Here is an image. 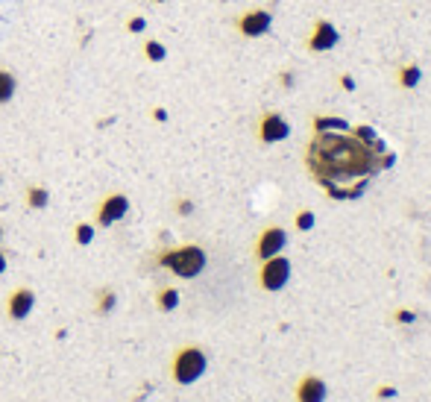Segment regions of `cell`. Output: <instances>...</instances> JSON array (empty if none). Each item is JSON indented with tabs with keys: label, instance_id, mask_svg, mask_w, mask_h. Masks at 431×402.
I'll list each match as a JSON object with an SVG mask.
<instances>
[{
	"label": "cell",
	"instance_id": "cell-21",
	"mask_svg": "<svg viewBox=\"0 0 431 402\" xmlns=\"http://www.w3.org/2000/svg\"><path fill=\"white\" fill-rule=\"evenodd\" d=\"M314 223H317V217H314V212H311V209L296 212V217H294V226H296L300 232H311V230H314Z\"/></svg>",
	"mask_w": 431,
	"mask_h": 402
},
{
	"label": "cell",
	"instance_id": "cell-5",
	"mask_svg": "<svg viewBox=\"0 0 431 402\" xmlns=\"http://www.w3.org/2000/svg\"><path fill=\"white\" fill-rule=\"evenodd\" d=\"M129 212V197L126 194H106V197L100 200V205H97L94 212V226H115L126 217Z\"/></svg>",
	"mask_w": 431,
	"mask_h": 402
},
{
	"label": "cell",
	"instance_id": "cell-12",
	"mask_svg": "<svg viewBox=\"0 0 431 402\" xmlns=\"http://www.w3.org/2000/svg\"><path fill=\"white\" fill-rule=\"evenodd\" d=\"M311 129L314 135L317 133H349V121L346 118H338V115H314L311 118Z\"/></svg>",
	"mask_w": 431,
	"mask_h": 402
},
{
	"label": "cell",
	"instance_id": "cell-19",
	"mask_svg": "<svg viewBox=\"0 0 431 402\" xmlns=\"http://www.w3.org/2000/svg\"><path fill=\"white\" fill-rule=\"evenodd\" d=\"M176 306H179V291L176 288H162L156 294V309L159 311H173Z\"/></svg>",
	"mask_w": 431,
	"mask_h": 402
},
{
	"label": "cell",
	"instance_id": "cell-7",
	"mask_svg": "<svg viewBox=\"0 0 431 402\" xmlns=\"http://www.w3.org/2000/svg\"><path fill=\"white\" fill-rule=\"evenodd\" d=\"M235 27H238L241 36L261 38V36H267L270 27H273V12H267V9H250V12L238 15Z\"/></svg>",
	"mask_w": 431,
	"mask_h": 402
},
{
	"label": "cell",
	"instance_id": "cell-30",
	"mask_svg": "<svg viewBox=\"0 0 431 402\" xmlns=\"http://www.w3.org/2000/svg\"><path fill=\"white\" fill-rule=\"evenodd\" d=\"M0 241H3V226H0Z\"/></svg>",
	"mask_w": 431,
	"mask_h": 402
},
{
	"label": "cell",
	"instance_id": "cell-4",
	"mask_svg": "<svg viewBox=\"0 0 431 402\" xmlns=\"http://www.w3.org/2000/svg\"><path fill=\"white\" fill-rule=\"evenodd\" d=\"M287 282H291V262L279 253L267 258V262H261V270H258V285L264 291H270V294H276V291H282Z\"/></svg>",
	"mask_w": 431,
	"mask_h": 402
},
{
	"label": "cell",
	"instance_id": "cell-27",
	"mask_svg": "<svg viewBox=\"0 0 431 402\" xmlns=\"http://www.w3.org/2000/svg\"><path fill=\"white\" fill-rule=\"evenodd\" d=\"M375 397H379V399H393V397H396V388H393V385H379Z\"/></svg>",
	"mask_w": 431,
	"mask_h": 402
},
{
	"label": "cell",
	"instance_id": "cell-26",
	"mask_svg": "<svg viewBox=\"0 0 431 402\" xmlns=\"http://www.w3.org/2000/svg\"><path fill=\"white\" fill-rule=\"evenodd\" d=\"M279 82H282V89H294L296 74H294V71H282V74H279Z\"/></svg>",
	"mask_w": 431,
	"mask_h": 402
},
{
	"label": "cell",
	"instance_id": "cell-9",
	"mask_svg": "<svg viewBox=\"0 0 431 402\" xmlns=\"http://www.w3.org/2000/svg\"><path fill=\"white\" fill-rule=\"evenodd\" d=\"M285 247H287V232L282 226H267V230H261L258 241H256V258L258 262H267V258L279 256Z\"/></svg>",
	"mask_w": 431,
	"mask_h": 402
},
{
	"label": "cell",
	"instance_id": "cell-6",
	"mask_svg": "<svg viewBox=\"0 0 431 402\" xmlns=\"http://www.w3.org/2000/svg\"><path fill=\"white\" fill-rule=\"evenodd\" d=\"M291 138V124L279 112H264L258 121V141L261 144H279V141Z\"/></svg>",
	"mask_w": 431,
	"mask_h": 402
},
{
	"label": "cell",
	"instance_id": "cell-23",
	"mask_svg": "<svg viewBox=\"0 0 431 402\" xmlns=\"http://www.w3.org/2000/svg\"><path fill=\"white\" fill-rule=\"evenodd\" d=\"M191 212H194V203L188 200V197H179V200H176V214H179V217H188Z\"/></svg>",
	"mask_w": 431,
	"mask_h": 402
},
{
	"label": "cell",
	"instance_id": "cell-31",
	"mask_svg": "<svg viewBox=\"0 0 431 402\" xmlns=\"http://www.w3.org/2000/svg\"><path fill=\"white\" fill-rule=\"evenodd\" d=\"M153 3H164V0H153Z\"/></svg>",
	"mask_w": 431,
	"mask_h": 402
},
{
	"label": "cell",
	"instance_id": "cell-16",
	"mask_svg": "<svg viewBox=\"0 0 431 402\" xmlns=\"http://www.w3.org/2000/svg\"><path fill=\"white\" fill-rule=\"evenodd\" d=\"M24 203L30 205V209H36V212L47 209V203H50V191L44 188V186H30V188L24 191Z\"/></svg>",
	"mask_w": 431,
	"mask_h": 402
},
{
	"label": "cell",
	"instance_id": "cell-1",
	"mask_svg": "<svg viewBox=\"0 0 431 402\" xmlns=\"http://www.w3.org/2000/svg\"><path fill=\"white\" fill-rule=\"evenodd\" d=\"M305 165L331 200H358L375 173L396 165V153H375L352 133H317L308 144Z\"/></svg>",
	"mask_w": 431,
	"mask_h": 402
},
{
	"label": "cell",
	"instance_id": "cell-2",
	"mask_svg": "<svg viewBox=\"0 0 431 402\" xmlns=\"http://www.w3.org/2000/svg\"><path fill=\"white\" fill-rule=\"evenodd\" d=\"M206 249L200 244H182L170 249H159L156 253V267L170 270L179 279H197L206 270Z\"/></svg>",
	"mask_w": 431,
	"mask_h": 402
},
{
	"label": "cell",
	"instance_id": "cell-14",
	"mask_svg": "<svg viewBox=\"0 0 431 402\" xmlns=\"http://www.w3.org/2000/svg\"><path fill=\"white\" fill-rule=\"evenodd\" d=\"M419 80H423V68H419L417 62L402 65L399 74H396V82H399V89H417Z\"/></svg>",
	"mask_w": 431,
	"mask_h": 402
},
{
	"label": "cell",
	"instance_id": "cell-20",
	"mask_svg": "<svg viewBox=\"0 0 431 402\" xmlns=\"http://www.w3.org/2000/svg\"><path fill=\"white\" fill-rule=\"evenodd\" d=\"M94 235H97V226L94 223H76L74 226V244L76 247H88L94 241Z\"/></svg>",
	"mask_w": 431,
	"mask_h": 402
},
{
	"label": "cell",
	"instance_id": "cell-8",
	"mask_svg": "<svg viewBox=\"0 0 431 402\" xmlns=\"http://www.w3.org/2000/svg\"><path fill=\"white\" fill-rule=\"evenodd\" d=\"M338 45H340V30L331 24V21L320 18L314 24V30H311V36H308V50L311 53H329Z\"/></svg>",
	"mask_w": 431,
	"mask_h": 402
},
{
	"label": "cell",
	"instance_id": "cell-10",
	"mask_svg": "<svg viewBox=\"0 0 431 402\" xmlns=\"http://www.w3.org/2000/svg\"><path fill=\"white\" fill-rule=\"evenodd\" d=\"M32 306H36V294H32V288H15L9 291L6 297V317L9 320H27L32 314Z\"/></svg>",
	"mask_w": 431,
	"mask_h": 402
},
{
	"label": "cell",
	"instance_id": "cell-24",
	"mask_svg": "<svg viewBox=\"0 0 431 402\" xmlns=\"http://www.w3.org/2000/svg\"><path fill=\"white\" fill-rule=\"evenodd\" d=\"M340 89H344V91H355L358 89V85H355V77H352V74H340Z\"/></svg>",
	"mask_w": 431,
	"mask_h": 402
},
{
	"label": "cell",
	"instance_id": "cell-15",
	"mask_svg": "<svg viewBox=\"0 0 431 402\" xmlns=\"http://www.w3.org/2000/svg\"><path fill=\"white\" fill-rule=\"evenodd\" d=\"M118 306V294L112 288H100L97 291V297H94V314L97 317H106V314H112Z\"/></svg>",
	"mask_w": 431,
	"mask_h": 402
},
{
	"label": "cell",
	"instance_id": "cell-28",
	"mask_svg": "<svg viewBox=\"0 0 431 402\" xmlns=\"http://www.w3.org/2000/svg\"><path fill=\"white\" fill-rule=\"evenodd\" d=\"M153 118H156L159 124H164V121H168V112H164L162 106H156V109H153Z\"/></svg>",
	"mask_w": 431,
	"mask_h": 402
},
{
	"label": "cell",
	"instance_id": "cell-25",
	"mask_svg": "<svg viewBox=\"0 0 431 402\" xmlns=\"http://www.w3.org/2000/svg\"><path fill=\"white\" fill-rule=\"evenodd\" d=\"M414 320H417V314L411 309H399V311H396V323H405L408 326V323H414Z\"/></svg>",
	"mask_w": 431,
	"mask_h": 402
},
{
	"label": "cell",
	"instance_id": "cell-22",
	"mask_svg": "<svg viewBox=\"0 0 431 402\" xmlns=\"http://www.w3.org/2000/svg\"><path fill=\"white\" fill-rule=\"evenodd\" d=\"M144 30H147V18L144 15H132L126 21V32H132V36H138V32H144Z\"/></svg>",
	"mask_w": 431,
	"mask_h": 402
},
{
	"label": "cell",
	"instance_id": "cell-17",
	"mask_svg": "<svg viewBox=\"0 0 431 402\" xmlns=\"http://www.w3.org/2000/svg\"><path fill=\"white\" fill-rule=\"evenodd\" d=\"M15 91H18L15 74H12V71H6V68H0V106H6L9 100H12Z\"/></svg>",
	"mask_w": 431,
	"mask_h": 402
},
{
	"label": "cell",
	"instance_id": "cell-13",
	"mask_svg": "<svg viewBox=\"0 0 431 402\" xmlns=\"http://www.w3.org/2000/svg\"><path fill=\"white\" fill-rule=\"evenodd\" d=\"M349 133L355 135V138L361 141V144H367L370 150H375V153H388V147H384V141H382V135H379V129H375V126L358 124V126H352Z\"/></svg>",
	"mask_w": 431,
	"mask_h": 402
},
{
	"label": "cell",
	"instance_id": "cell-3",
	"mask_svg": "<svg viewBox=\"0 0 431 402\" xmlns=\"http://www.w3.org/2000/svg\"><path fill=\"white\" fill-rule=\"evenodd\" d=\"M208 367V358L200 346L188 344V346H179L170 358V379L176 385H194L197 379H203Z\"/></svg>",
	"mask_w": 431,
	"mask_h": 402
},
{
	"label": "cell",
	"instance_id": "cell-18",
	"mask_svg": "<svg viewBox=\"0 0 431 402\" xmlns=\"http://www.w3.org/2000/svg\"><path fill=\"white\" fill-rule=\"evenodd\" d=\"M144 59H147V62H153V65H159V62H164V59H168V47H164L159 38H150V41H144Z\"/></svg>",
	"mask_w": 431,
	"mask_h": 402
},
{
	"label": "cell",
	"instance_id": "cell-11",
	"mask_svg": "<svg viewBox=\"0 0 431 402\" xmlns=\"http://www.w3.org/2000/svg\"><path fill=\"white\" fill-rule=\"evenodd\" d=\"M296 402H326V382L320 376H302L296 385Z\"/></svg>",
	"mask_w": 431,
	"mask_h": 402
},
{
	"label": "cell",
	"instance_id": "cell-29",
	"mask_svg": "<svg viewBox=\"0 0 431 402\" xmlns=\"http://www.w3.org/2000/svg\"><path fill=\"white\" fill-rule=\"evenodd\" d=\"M6 265H9V262H6V253H3V249H0V273H3V270H6Z\"/></svg>",
	"mask_w": 431,
	"mask_h": 402
}]
</instances>
